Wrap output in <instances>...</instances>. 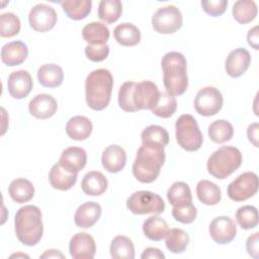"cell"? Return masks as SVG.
I'll return each mask as SVG.
<instances>
[{
	"mask_svg": "<svg viewBox=\"0 0 259 259\" xmlns=\"http://www.w3.org/2000/svg\"><path fill=\"white\" fill-rule=\"evenodd\" d=\"M163 82L167 93L171 96L182 95L188 87L187 62L178 52H169L161 60Z\"/></svg>",
	"mask_w": 259,
	"mask_h": 259,
	"instance_id": "6da1fadb",
	"label": "cell"
},
{
	"mask_svg": "<svg viewBox=\"0 0 259 259\" xmlns=\"http://www.w3.org/2000/svg\"><path fill=\"white\" fill-rule=\"evenodd\" d=\"M14 230L20 243L29 247L36 245L44 233L40 209L31 204L20 207L14 217Z\"/></svg>",
	"mask_w": 259,
	"mask_h": 259,
	"instance_id": "7a4b0ae2",
	"label": "cell"
},
{
	"mask_svg": "<svg viewBox=\"0 0 259 259\" xmlns=\"http://www.w3.org/2000/svg\"><path fill=\"white\" fill-rule=\"evenodd\" d=\"M113 77L106 69H97L89 73L85 80V98L93 110H102L110 102Z\"/></svg>",
	"mask_w": 259,
	"mask_h": 259,
	"instance_id": "3957f363",
	"label": "cell"
},
{
	"mask_svg": "<svg viewBox=\"0 0 259 259\" xmlns=\"http://www.w3.org/2000/svg\"><path fill=\"white\" fill-rule=\"evenodd\" d=\"M164 162V149L142 145L133 164V174L142 183H152L158 178Z\"/></svg>",
	"mask_w": 259,
	"mask_h": 259,
	"instance_id": "277c9868",
	"label": "cell"
},
{
	"mask_svg": "<svg viewBox=\"0 0 259 259\" xmlns=\"http://www.w3.org/2000/svg\"><path fill=\"white\" fill-rule=\"evenodd\" d=\"M242 164V154L232 146H223L208 158L207 172L217 179H225L234 173Z\"/></svg>",
	"mask_w": 259,
	"mask_h": 259,
	"instance_id": "5b68a950",
	"label": "cell"
},
{
	"mask_svg": "<svg viewBox=\"0 0 259 259\" xmlns=\"http://www.w3.org/2000/svg\"><path fill=\"white\" fill-rule=\"evenodd\" d=\"M175 135L178 145L185 151L194 152L202 146L203 136L196 119L190 114H182L177 118Z\"/></svg>",
	"mask_w": 259,
	"mask_h": 259,
	"instance_id": "8992f818",
	"label": "cell"
},
{
	"mask_svg": "<svg viewBox=\"0 0 259 259\" xmlns=\"http://www.w3.org/2000/svg\"><path fill=\"white\" fill-rule=\"evenodd\" d=\"M126 207L135 214H160L165 210L163 198L152 191L140 190L126 199Z\"/></svg>",
	"mask_w": 259,
	"mask_h": 259,
	"instance_id": "52a82bcc",
	"label": "cell"
},
{
	"mask_svg": "<svg viewBox=\"0 0 259 259\" xmlns=\"http://www.w3.org/2000/svg\"><path fill=\"white\" fill-rule=\"evenodd\" d=\"M182 14L174 5L159 8L152 17L154 30L162 34H171L182 26Z\"/></svg>",
	"mask_w": 259,
	"mask_h": 259,
	"instance_id": "ba28073f",
	"label": "cell"
},
{
	"mask_svg": "<svg viewBox=\"0 0 259 259\" xmlns=\"http://www.w3.org/2000/svg\"><path fill=\"white\" fill-rule=\"evenodd\" d=\"M258 190V176L254 172H244L233 180L227 189L228 196L234 201H244L254 196Z\"/></svg>",
	"mask_w": 259,
	"mask_h": 259,
	"instance_id": "9c48e42d",
	"label": "cell"
},
{
	"mask_svg": "<svg viewBox=\"0 0 259 259\" xmlns=\"http://www.w3.org/2000/svg\"><path fill=\"white\" fill-rule=\"evenodd\" d=\"M223 106V95L219 89L212 86L201 88L194 99V108L202 116L217 114Z\"/></svg>",
	"mask_w": 259,
	"mask_h": 259,
	"instance_id": "30bf717a",
	"label": "cell"
},
{
	"mask_svg": "<svg viewBox=\"0 0 259 259\" xmlns=\"http://www.w3.org/2000/svg\"><path fill=\"white\" fill-rule=\"evenodd\" d=\"M58 16L55 9L47 4H36L28 14L29 25L38 32L51 30L57 23Z\"/></svg>",
	"mask_w": 259,
	"mask_h": 259,
	"instance_id": "8fae6325",
	"label": "cell"
},
{
	"mask_svg": "<svg viewBox=\"0 0 259 259\" xmlns=\"http://www.w3.org/2000/svg\"><path fill=\"white\" fill-rule=\"evenodd\" d=\"M208 233L215 243L226 245L236 238L237 227L231 218L221 215L211 221L208 227Z\"/></svg>",
	"mask_w": 259,
	"mask_h": 259,
	"instance_id": "7c38bea8",
	"label": "cell"
},
{
	"mask_svg": "<svg viewBox=\"0 0 259 259\" xmlns=\"http://www.w3.org/2000/svg\"><path fill=\"white\" fill-rule=\"evenodd\" d=\"M160 91L158 86L149 80L136 83L134 91V102L138 110L152 109L159 100Z\"/></svg>",
	"mask_w": 259,
	"mask_h": 259,
	"instance_id": "4fadbf2b",
	"label": "cell"
},
{
	"mask_svg": "<svg viewBox=\"0 0 259 259\" xmlns=\"http://www.w3.org/2000/svg\"><path fill=\"white\" fill-rule=\"evenodd\" d=\"M69 251L74 259H92L96 252L95 241L87 233H77L70 240Z\"/></svg>",
	"mask_w": 259,
	"mask_h": 259,
	"instance_id": "5bb4252c",
	"label": "cell"
},
{
	"mask_svg": "<svg viewBox=\"0 0 259 259\" xmlns=\"http://www.w3.org/2000/svg\"><path fill=\"white\" fill-rule=\"evenodd\" d=\"M32 86V78L25 70L12 72L8 77V92L15 99H22L26 97L30 93Z\"/></svg>",
	"mask_w": 259,
	"mask_h": 259,
	"instance_id": "9a60e30c",
	"label": "cell"
},
{
	"mask_svg": "<svg viewBox=\"0 0 259 259\" xmlns=\"http://www.w3.org/2000/svg\"><path fill=\"white\" fill-rule=\"evenodd\" d=\"M250 63V53L244 48H238L228 55L225 62V69L229 76L239 78L248 70Z\"/></svg>",
	"mask_w": 259,
	"mask_h": 259,
	"instance_id": "2e32d148",
	"label": "cell"
},
{
	"mask_svg": "<svg viewBox=\"0 0 259 259\" xmlns=\"http://www.w3.org/2000/svg\"><path fill=\"white\" fill-rule=\"evenodd\" d=\"M58 109L57 100L49 94L35 95L28 104L29 113L38 119H46L52 117Z\"/></svg>",
	"mask_w": 259,
	"mask_h": 259,
	"instance_id": "e0dca14e",
	"label": "cell"
},
{
	"mask_svg": "<svg viewBox=\"0 0 259 259\" xmlns=\"http://www.w3.org/2000/svg\"><path fill=\"white\" fill-rule=\"evenodd\" d=\"M59 163L66 170L78 174L87 163V154L80 147H70L62 152Z\"/></svg>",
	"mask_w": 259,
	"mask_h": 259,
	"instance_id": "ac0fdd59",
	"label": "cell"
},
{
	"mask_svg": "<svg viewBox=\"0 0 259 259\" xmlns=\"http://www.w3.org/2000/svg\"><path fill=\"white\" fill-rule=\"evenodd\" d=\"M103 168L109 173L121 171L126 163V154L118 145H110L104 149L101 156Z\"/></svg>",
	"mask_w": 259,
	"mask_h": 259,
	"instance_id": "d6986e66",
	"label": "cell"
},
{
	"mask_svg": "<svg viewBox=\"0 0 259 259\" xmlns=\"http://www.w3.org/2000/svg\"><path fill=\"white\" fill-rule=\"evenodd\" d=\"M101 215V206L97 202L87 201L82 203L75 211L74 222L79 228H91Z\"/></svg>",
	"mask_w": 259,
	"mask_h": 259,
	"instance_id": "ffe728a7",
	"label": "cell"
},
{
	"mask_svg": "<svg viewBox=\"0 0 259 259\" xmlns=\"http://www.w3.org/2000/svg\"><path fill=\"white\" fill-rule=\"evenodd\" d=\"M28 55L27 46L21 40L5 44L1 49V60L9 66L14 67L22 64Z\"/></svg>",
	"mask_w": 259,
	"mask_h": 259,
	"instance_id": "44dd1931",
	"label": "cell"
},
{
	"mask_svg": "<svg viewBox=\"0 0 259 259\" xmlns=\"http://www.w3.org/2000/svg\"><path fill=\"white\" fill-rule=\"evenodd\" d=\"M49 181L53 188L66 191L75 185L77 181V174L66 170L58 162L49 172Z\"/></svg>",
	"mask_w": 259,
	"mask_h": 259,
	"instance_id": "7402d4cb",
	"label": "cell"
},
{
	"mask_svg": "<svg viewBox=\"0 0 259 259\" xmlns=\"http://www.w3.org/2000/svg\"><path fill=\"white\" fill-rule=\"evenodd\" d=\"M108 186L107 178L99 171L86 173L81 182L82 191L89 196H98L105 192Z\"/></svg>",
	"mask_w": 259,
	"mask_h": 259,
	"instance_id": "603a6c76",
	"label": "cell"
},
{
	"mask_svg": "<svg viewBox=\"0 0 259 259\" xmlns=\"http://www.w3.org/2000/svg\"><path fill=\"white\" fill-rule=\"evenodd\" d=\"M91 120L83 115H76L71 117L66 124V133L68 137L75 141H84L92 133Z\"/></svg>",
	"mask_w": 259,
	"mask_h": 259,
	"instance_id": "cb8c5ba5",
	"label": "cell"
},
{
	"mask_svg": "<svg viewBox=\"0 0 259 259\" xmlns=\"http://www.w3.org/2000/svg\"><path fill=\"white\" fill-rule=\"evenodd\" d=\"M141 139L143 146L164 149L169 143V134L163 126L152 124L144 128Z\"/></svg>",
	"mask_w": 259,
	"mask_h": 259,
	"instance_id": "d4e9b609",
	"label": "cell"
},
{
	"mask_svg": "<svg viewBox=\"0 0 259 259\" xmlns=\"http://www.w3.org/2000/svg\"><path fill=\"white\" fill-rule=\"evenodd\" d=\"M37 80L44 87H59L64 80L63 69L56 64H45L37 70Z\"/></svg>",
	"mask_w": 259,
	"mask_h": 259,
	"instance_id": "484cf974",
	"label": "cell"
},
{
	"mask_svg": "<svg viewBox=\"0 0 259 259\" xmlns=\"http://www.w3.org/2000/svg\"><path fill=\"white\" fill-rule=\"evenodd\" d=\"M109 35V29L102 22H90L82 29V36L88 45H106Z\"/></svg>",
	"mask_w": 259,
	"mask_h": 259,
	"instance_id": "4316f807",
	"label": "cell"
},
{
	"mask_svg": "<svg viewBox=\"0 0 259 259\" xmlns=\"http://www.w3.org/2000/svg\"><path fill=\"white\" fill-rule=\"evenodd\" d=\"M8 193L15 202L24 203L33 197L34 186L25 178H16L11 181L8 187Z\"/></svg>",
	"mask_w": 259,
	"mask_h": 259,
	"instance_id": "83f0119b",
	"label": "cell"
},
{
	"mask_svg": "<svg viewBox=\"0 0 259 259\" xmlns=\"http://www.w3.org/2000/svg\"><path fill=\"white\" fill-rule=\"evenodd\" d=\"M167 199L173 207H182L192 203L189 186L182 181L174 182L167 191Z\"/></svg>",
	"mask_w": 259,
	"mask_h": 259,
	"instance_id": "f1b7e54d",
	"label": "cell"
},
{
	"mask_svg": "<svg viewBox=\"0 0 259 259\" xmlns=\"http://www.w3.org/2000/svg\"><path fill=\"white\" fill-rule=\"evenodd\" d=\"M114 39L123 47H134L141 40V31L133 23L118 24L113 30Z\"/></svg>",
	"mask_w": 259,
	"mask_h": 259,
	"instance_id": "f546056e",
	"label": "cell"
},
{
	"mask_svg": "<svg viewBox=\"0 0 259 259\" xmlns=\"http://www.w3.org/2000/svg\"><path fill=\"white\" fill-rule=\"evenodd\" d=\"M196 194L200 202L206 205H215L221 201V188L208 180H200L196 185Z\"/></svg>",
	"mask_w": 259,
	"mask_h": 259,
	"instance_id": "4dcf8cb0",
	"label": "cell"
},
{
	"mask_svg": "<svg viewBox=\"0 0 259 259\" xmlns=\"http://www.w3.org/2000/svg\"><path fill=\"white\" fill-rule=\"evenodd\" d=\"M143 232L149 240L158 242L165 238L168 232V224L161 217L152 215L144 222Z\"/></svg>",
	"mask_w": 259,
	"mask_h": 259,
	"instance_id": "1f68e13d",
	"label": "cell"
},
{
	"mask_svg": "<svg viewBox=\"0 0 259 259\" xmlns=\"http://www.w3.org/2000/svg\"><path fill=\"white\" fill-rule=\"evenodd\" d=\"M66 15L74 20H81L87 17L91 11V0H65L60 2Z\"/></svg>",
	"mask_w": 259,
	"mask_h": 259,
	"instance_id": "d6a6232c",
	"label": "cell"
},
{
	"mask_svg": "<svg viewBox=\"0 0 259 259\" xmlns=\"http://www.w3.org/2000/svg\"><path fill=\"white\" fill-rule=\"evenodd\" d=\"M257 11V5L252 0H239L235 2L232 10L234 19L241 24H246L254 20Z\"/></svg>",
	"mask_w": 259,
	"mask_h": 259,
	"instance_id": "836d02e7",
	"label": "cell"
},
{
	"mask_svg": "<svg viewBox=\"0 0 259 259\" xmlns=\"http://www.w3.org/2000/svg\"><path fill=\"white\" fill-rule=\"evenodd\" d=\"M188 243H189V236L182 229H177V228L170 229L168 230L165 236L166 247L170 252L174 254H180L184 252Z\"/></svg>",
	"mask_w": 259,
	"mask_h": 259,
	"instance_id": "e575fe53",
	"label": "cell"
},
{
	"mask_svg": "<svg viewBox=\"0 0 259 259\" xmlns=\"http://www.w3.org/2000/svg\"><path fill=\"white\" fill-rule=\"evenodd\" d=\"M110 256L113 259H134L135 247L132 240L125 236H116L110 244Z\"/></svg>",
	"mask_w": 259,
	"mask_h": 259,
	"instance_id": "d590c367",
	"label": "cell"
},
{
	"mask_svg": "<svg viewBox=\"0 0 259 259\" xmlns=\"http://www.w3.org/2000/svg\"><path fill=\"white\" fill-rule=\"evenodd\" d=\"M234 136V128L231 122L225 119H218L208 126V137L218 144L229 142Z\"/></svg>",
	"mask_w": 259,
	"mask_h": 259,
	"instance_id": "8d00e7d4",
	"label": "cell"
},
{
	"mask_svg": "<svg viewBox=\"0 0 259 259\" xmlns=\"http://www.w3.org/2000/svg\"><path fill=\"white\" fill-rule=\"evenodd\" d=\"M122 13V4L119 0H102L98 6V17L105 23L115 22Z\"/></svg>",
	"mask_w": 259,
	"mask_h": 259,
	"instance_id": "74e56055",
	"label": "cell"
},
{
	"mask_svg": "<svg viewBox=\"0 0 259 259\" xmlns=\"http://www.w3.org/2000/svg\"><path fill=\"white\" fill-rule=\"evenodd\" d=\"M177 109V101L174 96L169 95L167 92H160L159 100L154 108L151 109L152 113L162 117L168 118L172 116Z\"/></svg>",
	"mask_w": 259,
	"mask_h": 259,
	"instance_id": "f35d334b",
	"label": "cell"
},
{
	"mask_svg": "<svg viewBox=\"0 0 259 259\" xmlns=\"http://www.w3.org/2000/svg\"><path fill=\"white\" fill-rule=\"evenodd\" d=\"M236 221L244 230H250L258 225V210L253 205H243L236 212Z\"/></svg>",
	"mask_w": 259,
	"mask_h": 259,
	"instance_id": "ab89813d",
	"label": "cell"
},
{
	"mask_svg": "<svg viewBox=\"0 0 259 259\" xmlns=\"http://www.w3.org/2000/svg\"><path fill=\"white\" fill-rule=\"evenodd\" d=\"M136 83L133 81L124 82L118 91V105L125 112L138 111L134 102V91Z\"/></svg>",
	"mask_w": 259,
	"mask_h": 259,
	"instance_id": "60d3db41",
	"label": "cell"
},
{
	"mask_svg": "<svg viewBox=\"0 0 259 259\" xmlns=\"http://www.w3.org/2000/svg\"><path fill=\"white\" fill-rule=\"evenodd\" d=\"M20 31V20L14 13L7 12L0 15L1 37H12Z\"/></svg>",
	"mask_w": 259,
	"mask_h": 259,
	"instance_id": "b9f144b4",
	"label": "cell"
},
{
	"mask_svg": "<svg viewBox=\"0 0 259 259\" xmlns=\"http://www.w3.org/2000/svg\"><path fill=\"white\" fill-rule=\"evenodd\" d=\"M197 210L196 207L190 203L186 206L182 207H173L172 208V215L173 218L182 224H191L196 219Z\"/></svg>",
	"mask_w": 259,
	"mask_h": 259,
	"instance_id": "7bdbcfd3",
	"label": "cell"
},
{
	"mask_svg": "<svg viewBox=\"0 0 259 259\" xmlns=\"http://www.w3.org/2000/svg\"><path fill=\"white\" fill-rule=\"evenodd\" d=\"M85 55L92 62H102L109 55V47L107 45H87Z\"/></svg>",
	"mask_w": 259,
	"mask_h": 259,
	"instance_id": "ee69618b",
	"label": "cell"
},
{
	"mask_svg": "<svg viewBox=\"0 0 259 259\" xmlns=\"http://www.w3.org/2000/svg\"><path fill=\"white\" fill-rule=\"evenodd\" d=\"M201 7L203 11L210 16L222 15L228 6L227 0H203L201 1Z\"/></svg>",
	"mask_w": 259,
	"mask_h": 259,
	"instance_id": "f6af8a7d",
	"label": "cell"
},
{
	"mask_svg": "<svg viewBox=\"0 0 259 259\" xmlns=\"http://www.w3.org/2000/svg\"><path fill=\"white\" fill-rule=\"evenodd\" d=\"M259 233L256 232L253 235L249 236L246 242V249L248 254L253 257L254 259H257L259 257Z\"/></svg>",
	"mask_w": 259,
	"mask_h": 259,
	"instance_id": "bcb514c9",
	"label": "cell"
},
{
	"mask_svg": "<svg viewBox=\"0 0 259 259\" xmlns=\"http://www.w3.org/2000/svg\"><path fill=\"white\" fill-rule=\"evenodd\" d=\"M141 258L142 259H164L165 255L158 248L149 247L143 251Z\"/></svg>",
	"mask_w": 259,
	"mask_h": 259,
	"instance_id": "7dc6e473",
	"label": "cell"
},
{
	"mask_svg": "<svg viewBox=\"0 0 259 259\" xmlns=\"http://www.w3.org/2000/svg\"><path fill=\"white\" fill-rule=\"evenodd\" d=\"M247 40L249 46H251L254 50H259V31H258V26H254L251 28L248 33H247Z\"/></svg>",
	"mask_w": 259,
	"mask_h": 259,
	"instance_id": "c3c4849f",
	"label": "cell"
},
{
	"mask_svg": "<svg viewBox=\"0 0 259 259\" xmlns=\"http://www.w3.org/2000/svg\"><path fill=\"white\" fill-rule=\"evenodd\" d=\"M259 125L257 122H253L252 124H250L248 126L247 130V136H248V140L255 146L258 147V128Z\"/></svg>",
	"mask_w": 259,
	"mask_h": 259,
	"instance_id": "681fc988",
	"label": "cell"
},
{
	"mask_svg": "<svg viewBox=\"0 0 259 259\" xmlns=\"http://www.w3.org/2000/svg\"><path fill=\"white\" fill-rule=\"evenodd\" d=\"M40 258H65V256L59 250L51 249L47 250L42 255H40Z\"/></svg>",
	"mask_w": 259,
	"mask_h": 259,
	"instance_id": "f907efd6",
	"label": "cell"
}]
</instances>
